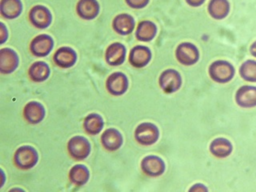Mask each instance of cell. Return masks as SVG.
I'll return each instance as SVG.
<instances>
[{"instance_id": "ffe728a7", "label": "cell", "mask_w": 256, "mask_h": 192, "mask_svg": "<svg viewBox=\"0 0 256 192\" xmlns=\"http://www.w3.org/2000/svg\"><path fill=\"white\" fill-rule=\"evenodd\" d=\"M24 10L21 0H1L0 13L6 20H14L20 17Z\"/></svg>"}, {"instance_id": "ac0fdd59", "label": "cell", "mask_w": 256, "mask_h": 192, "mask_svg": "<svg viewBox=\"0 0 256 192\" xmlns=\"http://www.w3.org/2000/svg\"><path fill=\"white\" fill-rule=\"evenodd\" d=\"M100 5L97 0H80L76 5V12L84 20H93L98 16Z\"/></svg>"}, {"instance_id": "7c38bea8", "label": "cell", "mask_w": 256, "mask_h": 192, "mask_svg": "<svg viewBox=\"0 0 256 192\" xmlns=\"http://www.w3.org/2000/svg\"><path fill=\"white\" fill-rule=\"evenodd\" d=\"M54 64L60 68L68 69L76 65L78 56L76 50L70 46H62L56 50L53 56Z\"/></svg>"}, {"instance_id": "7a4b0ae2", "label": "cell", "mask_w": 256, "mask_h": 192, "mask_svg": "<svg viewBox=\"0 0 256 192\" xmlns=\"http://www.w3.org/2000/svg\"><path fill=\"white\" fill-rule=\"evenodd\" d=\"M208 74L214 82L226 84L230 82L236 74V70L232 64L225 60H217L210 64Z\"/></svg>"}, {"instance_id": "5b68a950", "label": "cell", "mask_w": 256, "mask_h": 192, "mask_svg": "<svg viewBox=\"0 0 256 192\" xmlns=\"http://www.w3.org/2000/svg\"><path fill=\"white\" fill-rule=\"evenodd\" d=\"M182 80L180 72L174 69H166L160 74L158 84L166 94L178 92L182 86Z\"/></svg>"}, {"instance_id": "d6986e66", "label": "cell", "mask_w": 256, "mask_h": 192, "mask_svg": "<svg viewBox=\"0 0 256 192\" xmlns=\"http://www.w3.org/2000/svg\"><path fill=\"white\" fill-rule=\"evenodd\" d=\"M236 102L242 108H252L256 106V86H242L237 90Z\"/></svg>"}, {"instance_id": "4dcf8cb0", "label": "cell", "mask_w": 256, "mask_h": 192, "mask_svg": "<svg viewBox=\"0 0 256 192\" xmlns=\"http://www.w3.org/2000/svg\"><path fill=\"white\" fill-rule=\"evenodd\" d=\"M185 1H186V4L189 6L197 8V6H200L201 5H202L206 0H185Z\"/></svg>"}, {"instance_id": "277c9868", "label": "cell", "mask_w": 256, "mask_h": 192, "mask_svg": "<svg viewBox=\"0 0 256 192\" xmlns=\"http://www.w3.org/2000/svg\"><path fill=\"white\" fill-rule=\"evenodd\" d=\"M68 150L72 158L77 161H82L90 156L92 145L89 140L84 136H73L68 141Z\"/></svg>"}, {"instance_id": "8fae6325", "label": "cell", "mask_w": 256, "mask_h": 192, "mask_svg": "<svg viewBox=\"0 0 256 192\" xmlns=\"http://www.w3.org/2000/svg\"><path fill=\"white\" fill-rule=\"evenodd\" d=\"M20 65V57L12 48H2L0 50V72L4 74H12Z\"/></svg>"}, {"instance_id": "4fadbf2b", "label": "cell", "mask_w": 256, "mask_h": 192, "mask_svg": "<svg viewBox=\"0 0 256 192\" xmlns=\"http://www.w3.org/2000/svg\"><path fill=\"white\" fill-rule=\"evenodd\" d=\"M152 58L150 48L142 45L134 46L129 54V62L136 68H142L150 62Z\"/></svg>"}, {"instance_id": "52a82bcc", "label": "cell", "mask_w": 256, "mask_h": 192, "mask_svg": "<svg viewBox=\"0 0 256 192\" xmlns=\"http://www.w3.org/2000/svg\"><path fill=\"white\" fill-rule=\"evenodd\" d=\"M54 45V40L52 36L46 34H38L30 42V50L36 57L44 58L50 54Z\"/></svg>"}, {"instance_id": "9a60e30c", "label": "cell", "mask_w": 256, "mask_h": 192, "mask_svg": "<svg viewBox=\"0 0 256 192\" xmlns=\"http://www.w3.org/2000/svg\"><path fill=\"white\" fill-rule=\"evenodd\" d=\"M46 116V109L41 102L30 101L25 105L24 117L28 124H38L42 122Z\"/></svg>"}, {"instance_id": "44dd1931", "label": "cell", "mask_w": 256, "mask_h": 192, "mask_svg": "<svg viewBox=\"0 0 256 192\" xmlns=\"http://www.w3.org/2000/svg\"><path fill=\"white\" fill-rule=\"evenodd\" d=\"M158 28L150 20H144L138 24L136 32V37L141 42H150L156 38Z\"/></svg>"}, {"instance_id": "8992f818", "label": "cell", "mask_w": 256, "mask_h": 192, "mask_svg": "<svg viewBox=\"0 0 256 192\" xmlns=\"http://www.w3.org/2000/svg\"><path fill=\"white\" fill-rule=\"evenodd\" d=\"M176 60L184 66H192L198 62L200 52L198 48L192 42L180 44L176 50Z\"/></svg>"}, {"instance_id": "4316f807", "label": "cell", "mask_w": 256, "mask_h": 192, "mask_svg": "<svg viewBox=\"0 0 256 192\" xmlns=\"http://www.w3.org/2000/svg\"><path fill=\"white\" fill-rule=\"evenodd\" d=\"M240 74L245 81L256 82V61L246 60L240 68Z\"/></svg>"}, {"instance_id": "ba28073f", "label": "cell", "mask_w": 256, "mask_h": 192, "mask_svg": "<svg viewBox=\"0 0 256 192\" xmlns=\"http://www.w3.org/2000/svg\"><path fill=\"white\" fill-rule=\"evenodd\" d=\"M29 20L34 28L42 30L50 26L53 17L49 8L44 5H36L29 12Z\"/></svg>"}, {"instance_id": "7402d4cb", "label": "cell", "mask_w": 256, "mask_h": 192, "mask_svg": "<svg viewBox=\"0 0 256 192\" xmlns=\"http://www.w3.org/2000/svg\"><path fill=\"white\" fill-rule=\"evenodd\" d=\"M28 74L33 82H45L50 77V66L44 61H37L30 66Z\"/></svg>"}, {"instance_id": "6da1fadb", "label": "cell", "mask_w": 256, "mask_h": 192, "mask_svg": "<svg viewBox=\"0 0 256 192\" xmlns=\"http://www.w3.org/2000/svg\"><path fill=\"white\" fill-rule=\"evenodd\" d=\"M38 153L34 146L24 145L20 146L14 154V162L21 170H30L38 162Z\"/></svg>"}, {"instance_id": "484cf974", "label": "cell", "mask_w": 256, "mask_h": 192, "mask_svg": "<svg viewBox=\"0 0 256 192\" xmlns=\"http://www.w3.org/2000/svg\"><path fill=\"white\" fill-rule=\"evenodd\" d=\"M208 13L214 20H224L230 12L228 0H210L208 4Z\"/></svg>"}, {"instance_id": "30bf717a", "label": "cell", "mask_w": 256, "mask_h": 192, "mask_svg": "<svg viewBox=\"0 0 256 192\" xmlns=\"http://www.w3.org/2000/svg\"><path fill=\"white\" fill-rule=\"evenodd\" d=\"M141 169L146 176L150 177H158L165 172L166 164L162 158L154 154H150L142 158Z\"/></svg>"}, {"instance_id": "9c48e42d", "label": "cell", "mask_w": 256, "mask_h": 192, "mask_svg": "<svg viewBox=\"0 0 256 192\" xmlns=\"http://www.w3.org/2000/svg\"><path fill=\"white\" fill-rule=\"evenodd\" d=\"M106 88L112 96H122L126 93L129 88L128 77L122 72H114L106 78Z\"/></svg>"}, {"instance_id": "d6a6232c", "label": "cell", "mask_w": 256, "mask_h": 192, "mask_svg": "<svg viewBox=\"0 0 256 192\" xmlns=\"http://www.w3.org/2000/svg\"><path fill=\"white\" fill-rule=\"evenodd\" d=\"M1 176H2V184H1V186H0V188H2V186H4V182H5V174H4V170H2V169H1Z\"/></svg>"}, {"instance_id": "cb8c5ba5", "label": "cell", "mask_w": 256, "mask_h": 192, "mask_svg": "<svg viewBox=\"0 0 256 192\" xmlns=\"http://www.w3.org/2000/svg\"><path fill=\"white\" fill-rule=\"evenodd\" d=\"M210 152L217 158H226L232 154L233 146L229 140L225 138H217L210 144Z\"/></svg>"}, {"instance_id": "e0dca14e", "label": "cell", "mask_w": 256, "mask_h": 192, "mask_svg": "<svg viewBox=\"0 0 256 192\" xmlns=\"http://www.w3.org/2000/svg\"><path fill=\"white\" fill-rule=\"evenodd\" d=\"M136 21L133 16L122 13L114 17L112 22L113 30L120 36H128L134 30Z\"/></svg>"}, {"instance_id": "d4e9b609", "label": "cell", "mask_w": 256, "mask_h": 192, "mask_svg": "<svg viewBox=\"0 0 256 192\" xmlns=\"http://www.w3.org/2000/svg\"><path fill=\"white\" fill-rule=\"evenodd\" d=\"M104 128V118L98 113H90L84 118V130L90 136H96V134H100Z\"/></svg>"}, {"instance_id": "f546056e", "label": "cell", "mask_w": 256, "mask_h": 192, "mask_svg": "<svg viewBox=\"0 0 256 192\" xmlns=\"http://www.w3.org/2000/svg\"><path fill=\"white\" fill-rule=\"evenodd\" d=\"M189 192H208V189L204 184H194V185L189 189Z\"/></svg>"}, {"instance_id": "5bb4252c", "label": "cell", "mask_w": 256, "mask_h": 192, "mask_svg": "<svg viewBox=\"0 0 256 192\" xmlns=\"http://www.w3.org/2000/svg\"><path fill=\"white\" fill-rule=\"evenodd\" d=\"M126 56V48L121 42H113L106 48L105 60L110 66H117L122 65Z\"/></svg>"}, {"instance_id": "83f0119b", "label": "cell", "mask_w": 256, "mask_h": 192, "mask_svg": "<svg viewBox=\"0 0 256 192\" xmlns=\"http://www.w3.org/2000/svg\"><path fill=\"white\" fill-rule=\"evenodd\" d=\"M125 2L133 9H142L148 6L150 0H125Z\"/></svg>"}, {"instance_id": "2e32d148", "label": "cell", "mask_w": 256, "mask_h": 192, "mask_svg": "<svg viewBox=\"0 0 256 192\" xmlns=\"http://www.w3.org/2000/svg\"><path fill=\"white\" fill-rule=\"evenodd\" d=\"M101 144L108 152H116L122 146L124 137L116 128H108L102 132Z\"/></svg>"}, {"instance_id": "836d02e7", "label": "cell", "mask_w": 256, "mask_h": 192, "mask_svg": "<svg viewBox=\"0 0 256 192\" xmlns=\"http://www.w3.org/2000/svg\"><path fill=\"white\" fill-rule=\"evenodd\" d=\"M9 192H24V189H21V188H12Z\"/></svg>"}, {"instance_id": "f1b7e54d", "label": "cell", "mask_w": 256, "mask_h": 192, "mask_svg": "<svg viewBox=\"0 0 256 192\" xmlns=\"http://www.w3.org/2000/svg\"><path fill=\"white\" fill-rule=\"evenodd\" d=\"M8 40V30L4 22H0V44L2 45Z\"/></svg>"}, {"instance_id": "603a6c76", "label": "cell", "mask_w": 256, "mask_h": 192, "mask_svg": "<svg viewBox=\"0 0 256 192\" xmlns=\"http://www.w3.org/2000/svg\"><path fill=\"white\" fill-rule=\"evenodd\" d=\"M90 170L84 164H76L69 172V178L74 186H84L90 180Z\"/></svg>"}, {"instance_id": "3957f363", "label": "cell", "mask_w": 256, "mask_h": 192, "mask_svg": "<svg viewBox=\"0 0 256 192\" xmlns=\"http://www.w3.org/2000/svg\"><path fill=\"white\" fill-rule=\"evenodd\" d=\"M134 138L142 146H152L160 138V130L156 124L142 122L136 128Z\"/></svg>"}, {"instance_id": "1f68e13d", "label": "cell", "mask_w": 256, "mask_h": 192, "mask_svg": "<svg viewBox=\"0 0 256 192\" xmlns=\"http://www.w3.org/2000/svg\"><path fill=\"white\" fill-rule=\"evenodd\" d=\"M250 54L256 58V41L252 44L250 48Z\"/></svg>"}]
</instances>
